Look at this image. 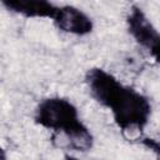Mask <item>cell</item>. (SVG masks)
<instances>
[{
    "label": "cell",
    "mask_w": 160,
    "mask_h": 160,
    "mask_svg": "<svg viewBox=\"0 0 160 160\" xmlns=\"http://www.w3.org/2000/svg\"><path fill=\"white\" fill-rule=\"evenodd\" d=\"M1 160H6V156H5V152L2 151V155H1Z\"/></svg>",
    "instance_id": "9"
},
{
    "label": "cell",
    "mask_w": 160,
    "mask_h": 160,
    "mask_svg": "<svg viewBox=\"0 0 160 160\" xmlns=\"http://www.w3.org/2000/svg\"><path fill=\"white\" fill-rule=\"evenodd\" d=\"M52 142L58 148L69 149L75 151H88L94 145V136L90 129L81 121L74 128L62 132L52 134Z\"/></svg>",
    "instance_id": "5"
},
{
    "label": "cell",
    "mask_w": 160,
    "mask_h": 160,
    "mask_svg": "<svg viewBox=\"0 0 160 160\" xmlns=\"http://www.w3.org/2000/svg\"><path fill=\"white\" fill-rule=\"evenodd\" d=\"M34 120L52 134L62 132L81 122L78 108L68 99L60 96L46 98L35 109Z\"/></svg>",
    "instance_id": "2"
},
{
    "label": "cell",
    "mask_w": 160,
    "mask_h": 160,
    "mask_svg": "<svg viewBox=\"0 0 160 160\" xmlns=\"http://www.w3.org/2000/svg\"><path fill=\"white\" fill-rule=\"evenodd\" d=\"M64 160H79L78 158L72 156V155H69V154H65L64 155Z\"/></svg>",
    "instance_id": "8"
},
{
    "label": "cell",
    "mask_w": 160,
    "mask_h": 160,
    "mask_svg": "<svg viewBox=\"0 0 160 160\" xmlns=\"http://www.w3.org/2000/svg\"><path fill=\"white\" fill-rule=\"evenodd\" d=\"M56 28L66 34L84 36L92 31V19L81 9L72 5L59 6L52 19Z\"/></svg>",
    "instance_id": "4"
},
{
    "label": "cell",
    "mask_w": 160,
    "mask_h": 160,
    "mask_svg": "<svg viewBox=\"0 0 160 160\" xmlns=\"http://www.w3.org/2000/svg\"><path fill=\"white\" fill-rule=\"evenodd\" d=\"M95 101L110 110L122 132H141L151 115L150 100L142 92L124 85L114 75L99 84Z\"/></svg>",
    "instance_id": "1"
},
{
    "label": "cell",
    "mask_w": 160,
    "mask_h": 160,
    "mask_svg": "<svg viewBox=\"0 0 160 160\" xmlns=\"http://www.w3.org/2000/svg\"><path fill=\"white\" fill-rule=\"evenodd\" d=\"M126 28L135 42L142 48L156 64H160V31L140 6L132 5L129 9Z\"/></svg>",
    "instance_id": "3"
},
{
    "label": "cell",
    "mask_w": 160,
    "mask_h": 160,
    "mask_svg": "<svg viewBox=\"0 0 160 160\" xmlns=\"http://www.w3.org/2000/svg\"><path fill=\"white\" fill-rule=\"evenodd\" d=\"M139 140L142 146H145L146 149L151 150L152 152H155L156 155L160 156V141L159 140H155L151 138H140Z\"/></svg>",
    "instance_id": "7"
},
{
    "label": "cell",
    "mask_w": 160,
    "mask_h": 160,
    "mask_svg": "<svg viewBox=\"0 0 160 160\" xmlns=\"http://www.w3.org/2000/svg\"><path fill=\"white\" fill-rule=\"evenodd\" d=\"M2 6L24 18L54 19L59 5L46 0H2Z\"/></svg>",
    "instance_id": "6"
}]
</instances>
